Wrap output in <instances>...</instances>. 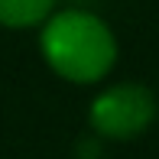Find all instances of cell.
<instances>
[{
    "label": "cell",
    "instance_id": "cell-1",
    "mask_svg": "<svg viewBox=\"0 0 159 159\" xmlns=\"http://www.w3.org/2000/svg\"><path fill=\"white\" fill-rule=\"evenodd\" d=\"M39 49L49 68L75 84L101 81L117 62V39L111 26L84 10L49 13L39 33Z\"/></svg>",
    "mask_w": 159,
    "mask_h": 159
},
{
    "label": "cell",
    "instance_id": "cell-2",
    "mask_svg": "<svg viewBox=\"0 0 159 159\" xmlns=\"http://www.w3.org/2000/svg\"><path fill=\"white\" fill-rule=\"evenodd\" d=\"M88 117H91L94 133L111 136V140H130V136H140L153 124L156 98L146 84L124 81V84H114V88L101 91L91 101Z\"/></svg>",
    "mask_w": 159,
    "mask_h": 159
},
{
    "label": "cell",
    "instance_id": "cell-3",
    "mask_svg": "<svg viewBox=\"0 0 159 159\" xmlns=\"http://www.w3.org/2000/svg\"><path fill=\"white\" fill-rule=\"evenodd\" d=\"M55 0H0V26H36L52 13Z\"/></svg>",
    "mask_w": 159,
    "mask_h": 159
}]
</instances>
